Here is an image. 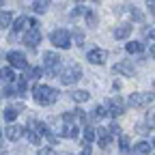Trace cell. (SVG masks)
I'll return each instance as SVG.
<instances>
[{
    "label": "cell",
    "instance_id": "cell-1",
    "mask_svg": "<svg viewBox=\"0 0 155 155\" xmlns=\"http://www.w3.org/2000/svg\"><path fill=\"white\" fill-rule=\"evenodd\" d=\"M58 95H61V93H58L54 86H48V84H39L32 91V97H35V101L39 106H52V104H56L58 101Z\"/></svg>",
    "mask_w": 155,
    "mask_h": 155
},
{
    "label": "cell",
    "instance_id": "cell-2",
    "mask_svg": "<svg viewBox=\"0 0 155 155\" xmlns=\"http://www.w3.org/2000/svg\"><path fill=\"white\" fill-rule=\"evenodd\" d=\"M82 78V67L78 65V63H67L65 67L58 69V80H61L65 86H71L75 84L78 80Z\"/></svg>",
    "mask_w": 155,
    "mask_h": 155
},
{
    "label": "cell",
    "instance_id": "cell-3",
    "mask_svg": "<svg viewBox=\"0 0 155 155\" xmlns=\"http://www.w3.org/2000/svg\"><path fill=\"white\" fill-rule=\"evenodd\" d=\"M50 41H52L56 48L67 50V48H71V32L65 30V28H56V30H52V35H50Z\"/></svg>",
    "mask_w": 155,
    "mask_h": 155
},
{
    "label": "cell",
    "instance_id": "cell-4",
    "mask_svg": "<svg viewBox=\"0 0 155 155\" xmlns=\"http://www.w3.org/2000/svg\"><path fill=\"white\" fill-rule=\"evenodd\" d=\"M43 65H45V75H58L61 56H58L56 52H45L43 54Z\"/></svg>",
    "mask_w": 155,
    "mask_h": 155
},
{
    "label": "cell",
    "instance_id": "cell-5",
    "mask_svg": "<svg viewBox=\"0 0 155 155\" xmlns=\"http://www.w3.org/2000/svg\"><path fill=\"white\" fill-rule=\"evenodd\" d=\"M153 99H155V97L151 93H134V95H129V106L144 110V108H149L153 104Z\"/></svg>",
    "mask_w": 155,
    "mask_h": 155
},
{
    "label": "cell",
    "instance_id": "cell-6",
    "mask_svg": "<svg viewBox=\"0 0 155 155\" xmlns=\"http://www.w3.org/2000/svg\"><path fill=\"white\" fill-rule=\"evenodd\" d=\"M7 61H9V67L11 69H26L28 67V61H26V56L24 52H9L7 54Z\"/></svg>",
    "mask_w": 155,
    "mask_h": 155
},
{
    "label": "cell",
    "instance_id": "cell-7",
    "mask_svg": "<svg viewBox=\"0 0 155 155\" xmlns=\"http://www.w3.org/2000/svg\"><path fill=\"white\" fill-rule=\"evenodd\" d=\"M63 121L78 127V125H84L86 123V114H84V110H69V112L63 114Z\"/></svg>",
    "mask_w": 155,
    "mask_h": 155
},
{
    "label": "cell",
    "instance_id": "cell-8",
    "mask_svg": "<svg viewBox=\"0 0 155 155\" xmlns=\"http://www.w3.org/2000/svg\"><path fill=\"white\" fill-rule=\"evenodd\" d=\"M39 43H41V32H39V28H28L26 35H24V45L35 50Z\"/></svg>",
    "mask_w": 155,
    "mask_h": 155
},
{
    "label": "cell",
    "instance_id": "cell-9",
    "mask_svg": "<svg viewBox=\"0 0 155 155\" xmlns=\"http://www.w3.org/2000/svg\"><path fill=\"white\" fill-rule=\"evenodd\" d=\"M95 138L99 140V147H101L104 151H108V149H110V144H112V136H110L108 127H97V131H95Z\"/></svg>",
    "mask_w": 155,
    "mask_h": 155
},
{
    "label": "cell",
    "instance_id": "cell-10",
    "mask_svg": "<svg viewBox=\"0 0 155 155\" xmlns=\"http://www.w3.org/2000/svg\"><path fill=\"white\" fill-rule=\"evenodd\" d=\"M106 50H99V48H95V50H91L88 54H86V61L91 63V65H104L106 63Z\"/></svg>",
    "mask_w": 155,
    "mask_h": 155
},
{
    "label": "cell",
    "instance_id": "cell-11",
    "mask_svg": "<svg viewBox=\"0 0 155 155\" xmlns=\"http://www.w3.org/2000/svg\"><path fill=\"white\" fill-rule=\"evenodd\" d=\"M106 112L110 116H121V114H125V106H123V101L119 99V97H114V99L108 101V110Z\"/></svg>",
    "mask_w": 155,
    "mask_h": 155
},
{
    "label": "cell",
    "instance_id": "cell-12",
    "mask_svg": "<svg viewBox=\"0 0 155 155\" xmlns=\"http://www.w3.org/2000/svg\"><path fill=\"white\" fill-rule=\"evenodd\" d=\"M5 136H7L11 142H15V140H19L24 136V127L22 125H15V123H9V127L5 129Z\"/></svg>",
    "mask_w": 155,
    "mask_h": 155
},
{
    "label": "cell",
    "instance_id": "cell-13",
    "mask_svg": "<svg viewBox=\"0 0 155 155\" xmlns=\"http://www.w3.org/2000/svg\"><path fill=\"white\" fill-rule=\"evenodd\" d=\"M112 73H123V75H136V67L131 65V63H116L114 67H112Z\"/></svg>",
    "mask_w": 155,
    "mask_h": 155
},
{
    "label": "cell",
    "instance_id": "cell-14",
    "mask_svg": "<svg viewBox=\"0 0 155 155\" xmlns=\"http://www.w3.org/2000/svg\"><path fill=\"white\" fill-rule=\"evenodd\" d=\"M24 110V104H15V106H9L7 110H5V119H7V123H13L15 119H17V114Z\"/></svg>",
    "mask_w": 155,
    "mask_h": 155
},
{
    "label": "cell",
    "instance_id": "cell-15",
    "mask_svg": "<svg viewBox=\"0 0 155 155\" xmlns=\"http://www.w3.org/2000/svg\"><path fill=\"white\" fill-rule=\"evenodd\" d=\"M41 75H43V69H41V67H26V75H24V80L35 82V80H39Z\"/></svg>",
    "mask_w": 155,
    "mask_h": 155
},
{
    "label": "cell",
    "instance_id": "cell-16",
    "mask_svg": "<svg viewBox=\"0 0 155 155\" xmlns=\"http://www.w3.org/2000/svg\"><path fill=\"white\" fill-rule=\"evenodd\" d=\"M131 35V24H123L114 28V39H127Z\"/></svg>",
    "mask_w": 155,
    "mask_h": 155
},
{
    "label": "cell",
    "instance_id": "cell-17",
    "mask_svg": "<svg viewBox=\"0 0 155 155\" xmlns=\"http://www.w3.org/2000/svg\"><path fill=\"white\" fill-rule=\"evenodd\" d=\"M129 153H134V155H149V153H151V144L142 140V142H138V144H134V149H131Z\"/></svg>",
    "mask_w": 155,
    "mask_h": 155
},
{
    "label": "cell",
    "instance_id": "cell-18",
    "mask_svg": "<svg viewBox=\"0 0 155 155\" xmlns=\"http://www.w3.org/2000/svg\"><path fill=\"white\" fill-rule=\"evenodd\" d=\"M26 22H28V17H26V15H19V17L15 19V22H13V32L9 35V39H13V37H15V32H19V30H24Z\"/></svg>",
    "mask_w": 155,
    "mask_h": 155
},
{
    "label": "cell",
    "instance_id": "cell-19",
    "mask_svg": "<svg viewBox=\"0 0 155 155\" xmlns=\"http://www.w3.org/2000/svg\"><path fill=\"white\" fill-rule=\"evenodd\" d=\"M0 80H2V82H15L17 80V75H15V71L11 69V67H5V69H0Z\"/></svg>",
    "mask_w": 155,
    "mask_h": 155
},
{
    "label": "cell",
    "instance_id": "cell-20",
    "mask_svg": "<svg viewBox=\"0 0 155 155\" xmlns=\"http://www.w3.org/2000/svg\"><path fill=\"white\" fill-rule=\"evenodd\" d=\"M61 134H63V138H78V127L75 125H71V123H65V127L61 129Z\"/></svg>",
    "mask_w": 155,
    "mask_h": 155
},
{
    "label": "cell",
    "instance_id": "cell-21",
    "mask_svg": "<svg viewBox=\"0 0 155 155\" xmlns=\"http://www.w3.org/2000/svg\"><path fill=\"white\" fill-rule=\"evenodd\" d=\"M50 9V0H32V11L35 13H45Z\"/></svg>",
    "mask_w": 155,
    "mask_h": 155
},
{
    "label": "cell",
    "instance_id": "cell-22",
    "mask_svg": "<svg viewBox=\"0 0 155 155\" xmlns=\"http://www.w3.org/2000/svg\"><path fill=\"white\" fill-rule=\"evenodd\" d=\"M26 136H28V142L30 144H35V147H39V144H41V134H39V131H35L32 127H28V131H24Z\"/></svg>",
    "mask_w": 155,
    "mask_h": 155
},
{
    "label": "cell",
    "instance_id": "cell-23",
    "mask_svg": "<svg viewBox=\"0 0 155 155\" xmlns=\"http://www.w3.org/2000/svg\"><path fill=\"white\" fill-rule=\"evenodd\" d=\"M119 149H121L123 155H127V153L131 151V149H129V136H127V134H121V136H119Z\"/></svg>",
    "mask_w": 155,
    "mask_h": 155
},
{
    "label": "cell",
    "instance_id": "cell-24",
    "mask_svg": "<svg viewBox=\"0 0 155 155\" xmlns=\"http://www.w3.org/2000/svg\"><path fill=\"white\" fill-rule=\"evenodd\" d=\"M71 99L78 101V104H84V101L91 99V95H88L86 91H73V93H71Z\"/></svg>",
    "mask_w": 155,
    "mask_h": 155
},
{
    "label": "cell",
    "instance_id": "cell-25",
    "mask_svg": "<svg viewBox=\"0 0 155 155\" xmlns=\"http://www.w3.org/2000/svg\"><path fill=\"white\" fill-rule=\"evenodd\" d=\"M84 17H86V24H88L91 28H95L97 22H99V17H97V13H95L93 9H86V11H84Z\"/></svg>",
    "mask_w": 155,
    "mask_h": 155
},
{
    "label": "cell",
    "instance_id": "cell-26",
    "mask_svg": "<svg viewBox=\"0 0 155 155\" xmlns=\"http://www.w3.org/2000/svg\"><path fill=\"white\" fill-rule=\"evenodd\" d=\"M125 50H127L129 54H142V50H144V45H142L140 41H129V43L125 45Z\"/></svg>",
    "mask_w": 155,
    "mask_h": 155
},
{
    "label": "cell",
    "instance_id": "cell-27",
    "mask_svg": "<svg viewBox=\"0 0 155 155\" xmlns=\"http://www.w3.org/2000/svg\"><path fill=\"white\" fill-rule=\"evenodd\" d=\"M106 114H108V112H106V108H104V106H95V110L91 112V119H93V121H101Z\"/></svg>",
    "mask_w": 155,
    "mask_h": 155
},
{
    "label": "cell",
    "instance_id": "cell-28",
    "mask_svg": "<svg viewBox=\"0 0 155 155\" xmlns=\"http://www.w3.org/2000/svg\"><path fill=\"white\" fill-rule=\"evenodd\" d=\"M11 19H13V15H11L9 11H0V28L11 26Z\"/></svg>",
    "mask_w": 155,
    "mask_h": 155
},
{
    "label": "cell",
    "instance_id": "cell-29",
    "mask_svg": "<svg viewBox=\"0 0 155 155\" xmlns=\"http://www.w3.org/2000/svg\"><path fill=\"white\" fill-rule=\"evenodd\" d=\"M129 15H131V19H136V22H142L144 19V13L140 9H136V7H129Z\"/></svg>",
    "mask_w": 155,
    "mask_h": 155
},
{
    "label": "cell",
    "instance_id": "cell-30",
    "mask_svg": "<svg viewBox=\"0 0 155 155\" xmlns=\"http://www.w3.org/2000/svg\"><path fill=\"white\" fill-rule=\"evenodd\" d=\"M73 37H75V45L82 48V45H84V32H82L80 28H75V30H73Z\"/></svg>",
    "mask_w": 155,
    "mask_h": 155
},
{
    "label": "cell",
    "instance_id": "cell-31",
    "mask_svg": "<svg viewBox=\"0 0 155 155\" xmlns=\"http://www.w3.org/2000/svg\"><path fill=\"white\" fill-rule=\"evenodd\" d=\"M93 140H95V129L93 127H84V142L91 144Z\"/></svg>",
    "mask_w": 155,
    "mask_h": 155
},
{
    "label": "cell",
    "instance_id": "cell-32",
    "mask_svg": "<svg viewBox=\"0 0 155 155\" xmlns=\"http://www.w3.org/2000/svg\"><path fill=\"white\" fill-rule=\"evenodd\" d=\"M144 39H149L151 43H155V28H144Z\"/></svg>",
    "mask_w": 155,
    "mask_h": 155
},
{
    "label": "cell",
    "instance_id": "cell-33",
    "mask_svg": "<svg viewBox=\"0 0 155 155\" xmlns=\"http://www.w3.org/2000/svg\"><path fill=\"white\" fill-rule=\"evenodd\" d=\"M26 88H28V80L19 78V80H17V93H26Z\"/></svg>",
    "mask_w": 155,
    "mask_h": 155
},
{
    "label": "cell",
    "instance_id": "cell-34",
    "mask_svg": "<svg viewBox=\"0 0 155 155\" xmlns=\"http://www.w3.org/2000/svg\"><path fill=\"white\" fill-rule=\"evenodd\" d=\"M108 131H110V136H121V127L116 125V123H112V125L108 127Z\"/></svg>",
    "mask_w": 155,
    "mask_h": 155
},
{
    "label": "cell",
    "instance_id": "cell-35",
    "mask_svg": "<svg viewBox=\"0 0 155 155\" xmlns=\"http://www.w3.org/2000/svg\"><path fill=\"white\" fill-rule=\"evenodd\" d=\"M136 129H138V134H149V131H151V127H149L147 123H138V127H136Z\"/></svg>",
    "mask_w": 155,
    "mask_h": 155
},
{
    "label": "cell",
    "instance_id": "cell-36",
    "mask_svg": "<svg viewBox=\"0 0 155 155\" xmlns=\"http://www.w3.org/2000/svg\"><path fill=\"white\" fill-rule=\"evenodd\" d=\"M39 155H58V153H56L54 149H48V147H45V149H39Z\"/></svg>",
    "mask_w": 155,
    "mask_h": 155
},
{
    "label": "cell",
    "instance_id": "cell-37",
    "mask_svg": "<svg viewBox=\"0 0 155 155\" xmlns=\"http://www.w3.org/2000/svg\"><path fill=\"white\" fill-rule=\"evenodd\" d=\"M15 95H17V91H15L13 86H7V88H5V97H15Z\"/></svg>",
    "mask_w": 155,
    "mask_h": 155
},
{
    "label": "cell",
    "instance_id": "cell-38",
    "mask_svg": "<svg viewBox=\"0 0 155 155\" xmlns=\"http://www.w3.org/2000/svg\"><path fill=\"white\" fill-rule=\"evenodd\" d=\"M91 153H93V147H91L88 142H84V144H82V155H91Z\"/></svg>",
    "mask_w": 155,
    "mask_h": 155
},
{
    "label": "cell",
    "instance_id": "cell-39",
    "mask_svg": "<svg viewBox=\"0 0 155 155\" xmlns=\"http://www.w3.org/2000/svg\"><path fill=\"white\" fill-rule=\"evenodd\" d=\"M149 11H151V17L155 19V0H149Z\"/></svg>",
    "mask_w": 155,
    "mask_h": 155
},
{
    "label": "cell",
    "instance_id": "cell-40",
    "mask_svg": "<svg viewBox=\"0 0 155 155\" xmlns=\"http://www.w3.org/2000/svg\"><path fill=\"white\" fill-rule=\"evenodd\" d=\"M26 24H28L30 28H39V22H37V19H35V17H30V19H28V22H26Z\"/></svg>",
    "mask_w": 155,
    "mask_h": 155
},
{
    "label": "cell",
    "instance_id": "cell-41",
    "mask_svg": "<svg viewBox=\"0 0 155 155\" xmlns=\"http://www.w3.org/2000/svg\"><path fill=\"white\" fill-rule=\"evenodd\" d=\"M84 11H86V9H82V7H78V9H75V11H73L71 15H73V17H75V15H84Z\"/></svg>",
    "mask_w": 155,
    "mask_h": 155
},
{
    "label": "cell",
    "instance_id": "cell-42",
    "mask_svg": "<svg viewBox=\"0 0 155 155\" xmlns=\"http://www.w3.org/2000/svg\"><path fill=\"white\" fill-rule=\"evenodd\" d=\"M151 56L155 58V43H151Z\"/></svg>",
    "mask_w": 155,
    "mask_h": 155
},
{
    "label": "cell",
    "instance_id": "cell-43",
    "mask_svg": "<svg viewBox=\"0 0 155 155\" xmlns=\"http://www.w3.org/2000/svg\"><path fill=\"white\" fill-rule=\"evenodd\" d=\"M78 2H95V5H97L99 0H78Z\"/></svg>",
    "mask_w": 155,
    "mask_h": 155
},
{
    "label": "cell",
    "instance_id": "cell-44",
    "mask_svg": "<svg viewBox=\"0 0 155 155\" xmlns=\"http://www.w3.org/2000/svg\"><path fill=\"white\" fill-rule=\"evenodd\" d=\"M151 147H153V149H155V140H153V142H151Z\"/></svg>",
    "mask_w": 155,
    "mask_h": 155
},
{
    "label": "cell",
    "instance_id": "cell-45",
    "mask_svg": "<svg viewBox=\"0 0 155 155\" xmlns=\"http://www.w3.org/2000/svg\"><path fill=\"white\" fill-rule=\"evenodd\" d=\"M0 5H5V0H0Z\"/></svg>",
    "mask_w": 155,
    "mask_h": 155
}]
</instances>
